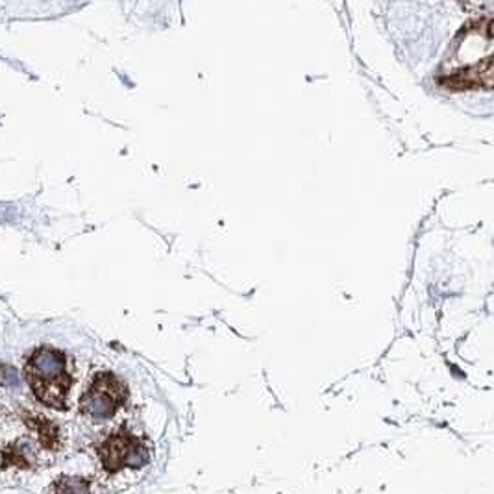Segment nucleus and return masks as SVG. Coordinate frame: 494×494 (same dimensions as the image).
Returning a JSON list of instances; mask_svg holds the SVG:
<instances>
[{
  "mask_svg": "<svg viewBox=\"0 0 494 494\" xmlns=\"http://www.w3.org/2000/svg\"><path fill=\"white\" fill-rule=\"evenodd\" d=\"M26 380L33 397L52 409H67L75 385L73 359L52 346H39L26 361Z\"/></svg>",
  "mask_w": 494,
  "mask_h": 494,
  "instance_id": "nucleus-1",
  "label": "nucleus"
},
{
  "mask_svg": "<svg viewBox=\"0 0 494 494\" xmlns=\"http://www.w3.org/2000/svg\"><path fill=\"white\" fill-rule=\"evenodd\" d=\"M50 453L23 415L0 420V476L32 472Z\"/></svg>",
  "mask_w": 494,
  "mask_h": 494,
  "instance_id": "nucleus-2",
  "label": "nucleus"
},
{
  "mask_svg": "<svg viewBox=\"0 0 494 494\" xmlns=\"http://www.w3.org/2000/svg\"><path fill=\"white\" fill-rule=\"evenodd\" d=\"M124 402H127V387L113 374L102 372L95 376L80 398V411L87 419L102 422L112 419L124 406Z\"/></svg>",
  "mask_w": 494,
  "mask_h": 494,
  "instance_id": "nucleus-3",
  "label": "nucleus"
},
{
  "mask_svg": "<svg viewBox=\"0 0 494 494\" xmlns=\"http://www.w3.org/2000/svg\"><path fill=\"white\" fill-rule=\"evenodd\" d=\"M98 459L102 468L109 474L122 471V468H139L149 461V452L141 444L137 437L128 431H115L107 435L102 443L98 444Z\"/></svg>",
  "mask_w": 494,
  "mask_h": 494,
  "instance_id": "nucleus-4",
  "label": "nucleus"
},
{
  "mask_svg": "<svg viewBox=\"0 0 494 494\" xmlns=\"http://www.w3.org/2000/svg\"><path fill=\"white\" fill-rule=\"evenodd\" d=\"M441 84L453 91H466V89H490L493 87V58L487 56L481 61L459 69L452 75L441 78Z\"/></svg>",
  "mask_w": 494,
  "mask_h": 494,
  "instance_id": "nucleus-5",
  "label": "nucleus"
},
{
  "mask_svg": "<svg viewBox=\"0 0 494 494\" xmlns=\"http://www.w3.org/2000/svg\"><path fill=\"white\" fill-rule=\"evenodd\" d=\"M0 385H6V387L17 385V372L10 365H0Z\"/></svg>",
  "mask_w": 494,
  "mask_h": 494,
  "instance_id": "nucleus-6",
  "label": "nucleus"
}]
</instances>
